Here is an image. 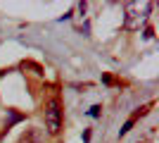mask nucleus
Instances as JSON below:
<instances>
[{"instance_id": "f257e3e1", "label": "nucleus", "mask_w": 159, "mask_h": 143, "mask_svg": "<svg viewBox=\"0 0 159 143\" xmlns=\"http://www.w3.org/2000/svg\"><path fill=\"white\" fill-rule=\"evenodd\" d=\"M152 2L150 0H131L124 5V29L126 31H140L150 19Z\"/></svg>"}, {"instance_id": "f03ea898", "label": "nucleus", "mask_w": 159, "mask_h": 143, "mask_svg": "<svg viewBox=\"0 0 159 143\" xmlns=\"http://www.w3.org/2000/svg\"><path fill=\"white\" fill-rule=\"evenodd\" d=\"M43 119H45V129L48 134H60L62 129V107H60V100L57 98H50L45 102V110H43Z\"/></svg>"}, {"instance_id": "7ed1b4c3", "label": "nucleus", "mask_w": 159, "mask_h": 143, "mask_svg": "<svg viewBox=\"0 0 159 143\" xmlns=\"http://www.w3.org/2000/svg\"><path fill=\"white\" fill-rule=\"evenodd\" d=\"M19 143H40V134L36 129H26V134L19 138Z\"/></svg>"}]
</instances>
